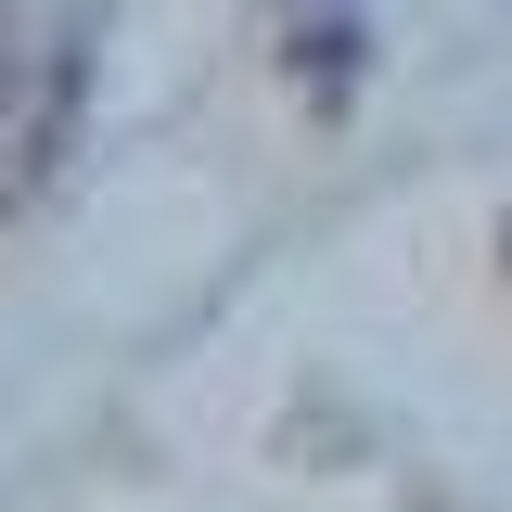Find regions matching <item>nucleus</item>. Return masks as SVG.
I'll list each match as a JSON object with an SVG mask.
<instances>
[{
    "label": "nucleus",
    "mask_w": 512,
    "mask_h": 512,
    "mask_svg": "<svg viewBox=\"0 0 512 512\" xmlns=\"http://www.w3.org/2000/svg\"><path fill=\"white\" fill-rule=\"evenodd\" d=\"M13 77H26V52H13V26H0V90H13Z\"/></svg>",
    "instance_id": "nucleus-3"
},
{
    "label": "nucleus",
    "mask_w": 512,
    "mask_h": 512,
    "mask_svg": "<svg viewBox=\"0 0 512 512\" xmlns=\"http://www.w3.org/2000/svg\"><path fill=\"white\" fill-rule=\"evenodd\" d=\"M90 52H103V0H64L52 52H39V116L13 128V167H26V180H52V167H64V141H77V103H90Z\"/></svg>",
    "instance_id": "nucleus-1"
},
{
    "label": "nucleus",
    "mask_w": 512,
    "mask_h": 512,
    "mask_svg": "<svg viewBox=\"0 0 512 512\" xmlns=\"http://www.w3.org/2000/svg\"><path fill=\"white\" fill-rule=\"evenodd\" d=\"M295 77L346 103V77H359V26H308V39H295Z\"/></svg>",
    "instance_id": "nucleus-2"
}]
</instances>
